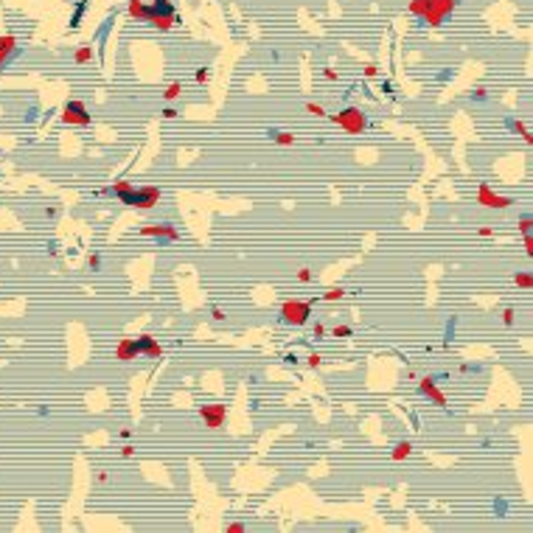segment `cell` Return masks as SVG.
<instances>
[{
    "mask_svg": "<svg viewBox=\"0 0 533 533\" xmlns=\"http://www.w3.org/2000/svg\"><path fill=\"white\" fill-rule=\"evenodd\" d=\"M455 6H457V0H410V14H415L421 23L426 26L438 28L446 23V17L455 12Z\"/></svg>",
    "mask_w": 533,
    "mask_h": 533,
    "instance_id": "1",
    "label": "cell"
},
{
    "mask_svg": "<svg viewBox=\"0 0 533 533\" xmlns=\"http://www.w3.org/2000/svg\"><path fill=\"white\" fill-rule=\"evenodd\" d=\"M160 188L157 186H141V188H129L126 194H121L118 200L124 202V205H129V208H135V211H149V208H155L160 202Z\"/></svg>",
    "mask_w": 533,
    "mask_h": 533,
    "instance_id": "2",
    "label": "cell"
},
{
    "mask_svg": "<svg viewBox=\"0 0 533 533\" xmlns=\"http://www.w3.org/2000/svg\"><path fill=\"white\" fill-rule=\"evenodd\" d=\"M329 118L340 126V129H345V132L351 135H360L368 129V118H365V112H362L360 107H345L343 112H334V115H329Z\"/></svg>",
    "mask_w": 533,
    "mask_h": 533,
    "instance_id": "3",
    "label": "cell"
},
{
    "mask_svg": "<svg viewBox=\"0 0 533 533\" xmlns=\"http://www.w3.org/2000/svg\"><path fill=\"white\" fill-rule=\"evenodd\" d=\"M149 26H155L157 31H169V28L177 23V12L169 0H152L149 6Z\"/></svg>",
    "mask_w": 533,
    "mask_h": 533,
    "instance_id": "4",
    "label": "cell"
},
{
    "mask_svg": "<svg viewBox=\"0 0 533 533\" xmlns=\"http://www.w3.org/2000/svg\"><path fill=\"white\" fill-rule=\"evenodd\" d=\"M309 314H312V303L309 300H286L281 306V320L289 323V326H303V323H309Z\"/></svg>",
    "mask_w": 533,
    "mask_h": 533,
    "instance_id": "5",
    "label": "cell"
},
{
    "mask_svg": "<svg viewBox=\"0 0 533 533\" xmlns=\"http://www.w3.org/2000/svg\"><path fill=\"white\" fill-rule=\"evenodd\" d=\"M62 124L67 126H90V112L81 101H67L62 107Z\"/></svg>",
    "mask_w": 533,
    "mask_h": 533,
    "instance_id": "6",
    "label": "cell"
},
{
    "mask_svg": "<svg viewBox=\"0 0 533 533\" xmlns=\"http://www.w3.org/2000/svg\"><path fill=\"white\" fill-rule=\"evenodd\" d=\"M200 418L208 429H222L227 421V407L225 404H202L200 407Z\"/></svg>",
    "mask_w": 533,
    "mask_h": 533,
    "instance_id": "7",
    "label": "cell"
},
{
    "mask_svg": "<svg viewBox=\"0 0 533 533\" xmlns=\"http://www.w3.org/2000/svg\"><path fill=\"white\" fill-rule=\"evenodd\" d=\"M477 202H480V205H486V208H497V211H502V208H508L514 200H511V197H502V194H494L491 188L483 183V186L477 188Z\"/></svg>",
    "mask_w": 533,
    "mask_h": 533,
    "instance_id": "8",
    "label": "cell"
},
{
    "mask_svg": "<svg viewBox=\"0 0 533 533\" xmlns=\"http://www.w3.org/2000/svg\"><path fill=\"white\" fill-rule=\"evenodd\" d=\"M141 233H143V236H155V239H166V241L180 239V230H177L174 225H143Z\"/></svg>",
    "mask_w": 533,
    "mask_h": 533,
    "instance_id": "9",
    "label": "cell"
},
{
    "mask_svg": "<svg viewBox=\"0 0 533 533\" xmlns=\"http://www.w3.org/2000/svg\"><path fill=\"white\" fill-rule=\"evenodd\" d=\"M135 357H141V343H138L135 337H124V340L118 343V348H115V360L129 362V360H135Z\"/></svg>",
    "mask_w": 533,
    "mask_h": 533,
    "instance_id": "10",
    "label": "cell"
},
{
    "mask_svg": "<svg viewBox=\"0 0 533 533\" xmlns=\"http://www.w3.org/2000/svg\"><path fill=\"white\" fill-rule=\"evenodd\" d=\"M418 390H421L432 404H438V407H449V404H446V396H443V393L438 390V385H435V379H429V376L421 379V382H418Z\"/></svg>",
    "mask_w": 533,
    "mask_h": 533,
    "instance_id": "11",
    "label": "cell"
},
{
    "mask_svg": "<svg viewBox=\"0 0 533 533\" xmlns=\"http://www.w3.org/2000/svg\"><path fill=\"white\" fill-rule=\"evenodd\" d=\"M138 343H141V354H143V357H149V360H160V357H163V348H160V343L152 337V334L138 337Z\"/></svg>",
    "mask_w": 533,
    "mask_h": 533,
    "instance_id": "12",
    "label": "cell"
},
{
    "mask_svg": "<svg viewBox=\"0 0 533 533\" xmlns=\"http://www.w3.org/2000/svg\"><path fill=\"white\" fill-rule=\"evenodd\" d=\"M14 48H17V40H14L12 34H3L0 37V67L6 65V59L14 53Z\"/></svg>",
    "mask_w": 533,
    "mask_h": 533,
    "instance_id": "13",
    "label": "cell"
},
{
    "mask_svg": "<svg viewBox=\"0 0 533 533\" xmlns=\"http://www.w3.org/2000/svg\"><path fill=\"white\" fill-rule=\"evenodd\" d=\"M129 14L135 20H149V6L143 0H129Z\"/></svg>",
    "mask_w": 533,
    "mask_h": 533,
    "instance_id": "14",
    "label": "cell"
},
{
    "mask_svg": "<svg viewBox=\"0 0 533 533\" xmlns=\"http://www.w3.org/2000/svg\"><path fill=\"white\" fill-rule=\"evenodd\" d=\"M514 281H517V286H519V289H525V292H528V289H533V275L528 272V269L517 272V275H514Z\"/></svg>",
    "mask_w": 533,
    "mask_h": 533,
    "instance_id": "15",
    "label": "cell"
},
{
    "mask_svg": "<svg viewBox=\"0 0 533 533\" xmlns=\"http://www.w3.org/2000/svg\"><path fill=\"white\" fill-rule=\"evenodd\" d=\"M90 59H93V48H90V45L76 48V53H73V62H76V65H84V62H90Z\"/></svg>",
    "mask_w": 533,
    "mask_h": 533,
    "instance_id": "16",
    "label": "cell"
},
{
    "mask_svg": "<svg viewBox=\"0 0 533 533\" xmlns=\"http://www.w3.org/2000/svg\"><path fill=\"white\" fill-rule=\"evenodd\" d=\"M410 455H413V443H407V440L396 443V449H393V460H404V457H410Z\"/></svg>",
    "mask_w": 533,
    "mask_h": 533,
    "instance_id": "17",
    "label": "cell"
},
{
    "mask_svg": "<svg viewBox=\"0 0 533 533\" xmlns=\"http://www.w3.org/2000/svg\"><path fill=\"white\" fill-rule=\"evenodd\" d=\"M180 93H183V84H180V81H172V84L166 87L163 98H166V101H174V98H180Z\"/></svg>",
    "mask_w": 533,
    "mask_h": 533,
    "instance_id": "18",
    "label": "cell"
},
{
    "mask_svg": "<svg viewBox=\"0 0 533 533\" xmlns=\"http://www.w3.org/2000/svg\"><path fill=\"white\" fill-rule=\"evenodd\" d=\"M343 298H345V289H340V286H331V289H326V292H323V300H329V303L343 300Z\"/></svg>",
    "mask_w": 533,
    "mask_h": 533,
    "instance_id": "19",
    "label": "cell"
},
{
    "mask_svg": "<svg viewBox=\"0 0 533 533\" xmlns=\"http://www.w3.org/2000/svg\"><path fill=\"white\" fill-rule=\"evenodd\" d=\"M272 141L281 143V146H292L295 143V135L292 132H272Z\"/></svg>",
    "mask_w": 533,
    "mask_h": 533,
    "instance_id": "20",
    "label": "cell"
},
{
    "mask_svg": "<svg viewBox=\"0 0 533 533\" xmlns=\"http://www.w3.org/2000/svg\"><path fill=\"white\" fill-rule=\"evenodd\" d=\"M306 112H309V115H314V118H326V115H329V112H326V107L314 104V101H306Z\"/></svg>",
    "mask_w": 533,
    "mask_h": 533,
    "instance_id": "21",
    "label": "cell"
},
{
    "mask_svg": "<svg viewBox=\"0 0 533 533\" xmlns=\"http://www.w3.org/2000/svg\"><path fill=\"white\" fill-rule=\"evenodd\" d=\"M331 334H334V337H351V334H354V329H351V326H345V323H340V326H334V329H331Z\"/></svg>",
    "mask_w": 533,
    "mask_h": 533,
    "instance_id": "22",
    "label": "cell"
},
{
    "mask_svg": "<svg viewBox=\"0 0 533 533\" xmlns=\"http://www.w3.org/2000/svg\"><path fill=\"white\" fill-rule=\"evenodd\" d=\"M514 126H517V132L522 135V141H525V143H531L533 141V135H531V129H528V126H525V124H519V121H517V124H514Z\"/></svg>",
    "mask_w": 533,
    "mask_h": 533,
    "instance_id": "23",
    "label": "cell"
},
{
    "mask_svg": "<svg viewBox=\"0 0 533 533\" xmlns=\"http://www.w3.org/2000/svg\"><path fill=\"white\" fill-rule=\"evenodd\" d=\"M194 79L200 81V84H208V81H211V70H208V67H200V70L194 73Z\"/></svg>",
    "mask_w": 533,
    "mask_h": 533,
    "instance_id": "24",
    "label": "cell"
},
{
    "mask_svg": "<svg viewBox=\"0 0 533 533\" xmlns=\"http://www.w3.org/2000/svg\"><path fill=\"white\" fill-rule=\"evenodd\" d=\"M514 320H517V312H514V309H502V323H505V326H514Z\"/></svg>",
    "mask_w": 533,
    "mask_h": 533,
    "instance_id": "25",
    "label": "cell"
},
{
    "mask_svg": "<svg viewBox=\"0 0 533 533\" xmlns=\"http://www.w3.org/2000/svg\"><path fill=\"white\" fill-rule=\"evenodd\" d=\"M531 227H533V219H531V216H522V219H519V230L528 236V233H531Z\"/></svg>",
    "mask_w": 533,
    "mask_h": 533,
    "instance_id": "26",
    "label": "cell"
},
{
    "mask_svg": "<svg viewBox=\"0 0 533 533\" xmlns=\"http://www.w3.org/2000/svg\"><path fill=\"white\" fill-rule=\"evenodd\" d=\"M87 266H90V269H98V266H101V255L90 253V255H87Z\"/></svg>",
    "mask_w": 533,
    "mask_h": 533,
    "instance_id": "27",
    "label": "cell"
},
{
    "mask_svg": "<svg viewBox=\"0 0 533 533\" xmlns=\"http://www.w3.org/2000/svg\"><path fill=\"white\" fill-rule=\"evenodd\" d=\"M306 362H309V368H320V365H323V357H320V354H309Z\"/></svg>",
    "mask_w": 533,
    "mask_h": 533,
    "instance_id": "28",
    "label": "cell"
},
{
    "mask_svg": "<svg viewBox=\"0 0 533 533\" xmlns=\"http://www.w3.org/2000/svg\"><path fill=\"white\" fill-rule=\"evenodd\" d=\"M211 317L216 320V323H222V320H225V309H219V306H213L211 309Z\"/></svg>",
    "mask_w": 533,
    "mask_h": 533,
    "instance_id": "29",
    "label": "cell"
},
{
    "mask_svg": "<svg viewBox=\"0 0 533 533\" xmlns=\"http://www.w3.org/2000/svg\"><path fill=\"white\" fill-rule=\"evenodd\" d=\"M298 281L309 283V281H312V269H306V266H303V269H298Z\"/></svg>",
    "mask_w": 533,
    "mask_h": 533,
    "instance_id": "30",
    "label": "cell"
},
{
    "mask_svg": "<svg viewBox=\"0 0 533 533\" xmlns=\"http://www.w3.org/2000/svg\"><path fill=\"white\" fill-rule=\"evenodd\" d=\"M365 76H368V79L379 76V67H376V65H365Z\"/></svg>",
    "mask_w": 533,
    "mask_h": 533,
    "instance_id": "31",
    "label": "cell"
},
{
    "mask_svg": "<svg viewBox=\"0 0 533 533\" xmlns=\"http://www.w3.org/2000/svg\"><path fill=\"white\" fill-rule=\"evenodd\" d=\"M525 253H528V255H533V236H531V233L525 236Z\"/></svg>",
    "mask_w": 533,
    "mask_h": 533,
    "instance_id": "32",
    "label": "cell"
},
{
    "mask_svg": "<svg viewBox=\"0 0 533 533\" xmlns=\"http://www.w3.org/2000/svg\"><path fill=\"white\" fill-rule=\"evenodd\" d=\"M323 76H326L329 81H337V70H334V67H326V70H323Z\"/></svg>",
    "mask_w": 533,
    "mask_h": 533,
    "instance_id": "33",
    "label": "cell"
},
{
    "mask_svg": "<svg viewBox=\"0 0 533 533\" xmlns=\"http://www.w3.org/2000/svg\"><path fill=\"white\" fill-rule=\"evenodd\" d=\"M163 118H177V110H174V107H166V110H163Z\"/></svg>",
    "mask_w": 533,
    "mask_h": 533,
    "instance_id": "34",
    "label": "cell"
},
{
    "mask_svg": "<svg viewBox=\"0 0 533 533\" xmlns=\"http://www.w3.org/2000/svg\"><path fill=\"white\" fill-rule=\"evenodd\" d=\"M326 334V326L323 323H314V337H323Z\"/></svg>",
    "mask_w": 533,
    "mask_h": 533,
    "instance_id": "35",
    "label": "cell"
},
{
    "mask_svg": "<svg viewBox=\"0 0 533 533\" xmlns=\"http://www.w3.org/2000/svg\"><path fill=\"white\" fill-rule=\"evenodd\" d=\"M121 455H124V457H132V455H135V446H124V449H121Z\"/></svg>",
    "mask_w": 533,
    "mask_h": 533,
    "instance_id": "36",
    "label": "cell"
},
{
    "mask_svg": "<svg viewBox=\"0 0 533 533\" xmlns=\"http://www.w3.org/2000/svg\"><path fill=\"white\" fill-rule=\"evenodd\" d=\"M95 483H107V471H95Z\"/></svg>",
    "mask_w": 533,
    "mask_h": 533,
    "instance_id": "37",
    "label": "cell"
},
{
    "mask_svg": "<svg viewBox=\"0 0 533 533\" xmlns=\"http://www.w3.org/2000/svg\"><path fill=\"white\" fill-rule=\"evenodd\" d=\"M227 531H230V533H241V531H244V525H230Z\"/></svg>",
    "mask_w": 533,
    "mask_h": 533,
    "instance_id": "38",
    "label": "cell"
}]
</instances>
